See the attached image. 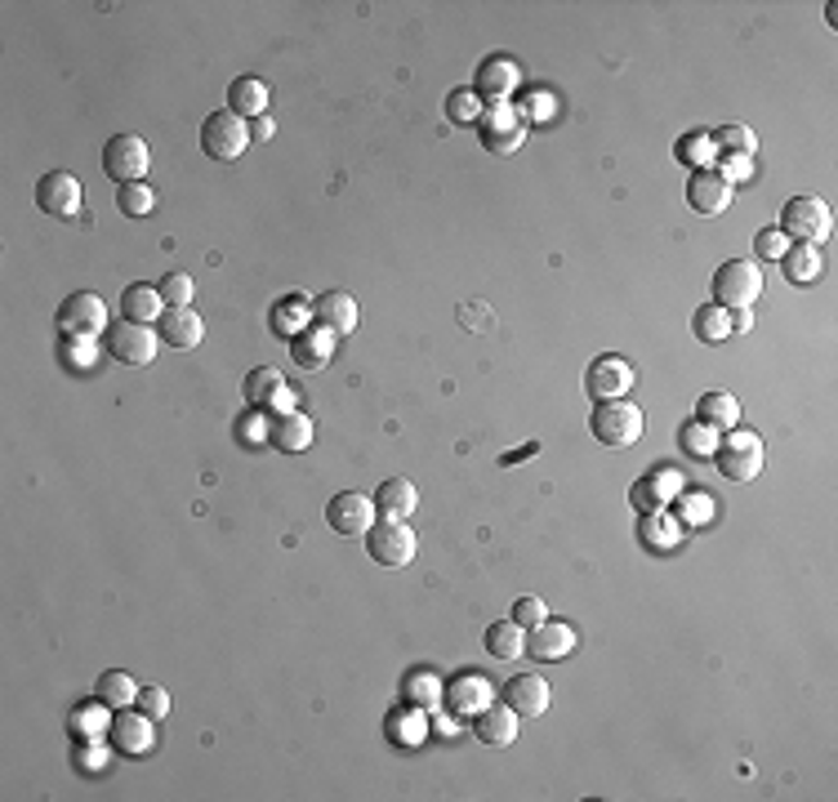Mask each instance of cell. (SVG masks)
<instances>
[{
    "label": "cell",
    "instance_id": "6da1fadb",
    "mask_svg": "<svg viewBox=\"0 0 838 802\" xmlns=\"http://www.w3.org/2000/svg\"><path fill=\"white\" fill-rule=\"evenodd\" d=\"M718 473L727 482H754L763 473V464H767V451H763V437L750 433V429H731L727 437H718Z\"/></svg>",
    "mask_w": 838,
    "mask_h": 802
},
{
    "label": "cell",
    "instance_id": "7a4b0ae2",
    "mask_svg": "<svg viewBox=\"0 0 838 802\" xmlns=\"http://www.w3.org/2000/svg\"><path fill=\"white\" fill-rule=\"evenodd\" d=\"M763 295V268L754 259H727L714 272V304L736 312V308H754Z\"/></svg>",
    "mask_w": 838,
    "mask_h": 802
},
{
    "label": "cell",
    "instance_id": "3957f363",
    "mask_svg": "<svg viewBox=\"0 0 838 802\" xmlns=\"http://www.w3.org/2000/svg\"><path fill=\"white\" fill-rule=\"evenodd\" d=\"M589 429L602 446H612V451H625V446H638L642 442V410L633 402H597L593 419H589Z\"/></svg>",
    "mask_w": 838,
    "mask_h": 802
},
{
    "label": "cell",
    "instance_id": "277c9868",
    "mask_svg": "<svg viewBox=\"0 0 838 802\" xmlns=\"http://www.w3.org/2000/svg\"><path fill=\"white\" fill-rule=\"evenodd\" d=\"M478 134H482V144L500 157H514L522 144H527V116L514 108V103H491L478 121Z\"/></svg>",
    "mask_w": 838,
    "mask_h": 802
},
{
    "label": "cell",
    "instance_id": "5b68a950",
    "mask_svg": "<svg viewBox=\"0 0 838 802\" xmlns=\"http://www.w3.org/2000/svg\"><path fill=\"white\" fill-rule=\"evenodd\" d=\"M780 232L785 237H799L803 246H816L834 232V214L821 197H794L780 210Z\"/></svg>",
    "mask_w": 838,
    "mask_h": 802
},
{
    "label": "cell",
    "instance_id": "8992f818",
    "mask_svg": "<svg viewBox=\"0 0 838 802\" xmlns=\"http://www.w3.org/2000/svg\"><path fill=\"white\" fill-rule=\"evenodd\" d=\"M108 353L112 361L121 366H152L157 361V348H161V335L152 325H138V321H116L108 325Z\"/></svg>",
    "mask_w": 838,
    "mask_h": 802
},
{
    "label": "cell",
    "instance_id": "52a82bcc",
    "mask_svg": "<svg viewBox=\"0 0 838 802\" xmlns=\"http://www.w3.org/2000/svg\"><path fill=\"white\" fill-rule=\"evenodd\" d=\"M148 165H152V157H148V144H144L138 134H116V138H108V148H103V170H108L121 187L144 183Z\"/></svg>",
    "mask_w": 838,
    "mask_h": 802
},
{
    "label": "cell",
    "instance_id": "ba28073f",
    "mask_svg": "<svg viewBox=\"0 0 838 802\" xmlns=\"http://www.w3.org/2000/svg\"><path fill=\"white\" fill-rule=\"evenodd\" d=\"M201 148H206V157H214V161H237V157L250 148V129H246L242 116L214 112V116H206V125H201Z\"/></svg>",
    "mask_w": 838,
    "mask_h": 802
},
{
    "label": "cell",
    "instance_id": "9c48e42d",
    "mask_svg": "<svg viewBox=\"0 0 838 802\" xmlns=\"http://www.w3.org/2000/svg\"><path fill=\"white\" fill-rule=\"evenodd\" d=\"M366 548H370V557H375L380 566H410L419 540H415V531H410L406 522H393V517H384L380 527L366 531Z\"/></svg>",
    "mask_w": 838,
    "mask_h": 802
},
{
    "label": "cell",
    "instance_id": "30bf717a",
    "mask_svg": "<svg viewBox=\"0 0 838 802\" xmlns=\"http://www.w3.org/2000/svg\"><path fill=\"white\" fill-rule=\"evenodd\" d=\"M242 393H246V402H250L255 410H268V415H291L295 402H299V397L286 388V380H282V370H276V366L250 370L246 384H242Z\"/></svg>",
    "mask_w": 838,
    "mask_h": 802
},
{
    "label": "cell",
    "instance_id": "8fae6325",
    "mask_svg": "<svg viewBox=\"0 0 838 802\" xmlns=\"http://www.w3.org/2000/svg\"><path fill=\"white\" fill-rule=\"evenodd\" d=\"M36 206L50 214V219H76L81 206H85V193H81V178L67 174V170H54L36 183Z\"/></svg>",
    "mask_w": 838,
    "mask_h": 802
},
{
    "label": "cell",
    "instance_id": "7c38bea8",
    "mask_svg": "<svg viewBox=\"0 0 838 802\" xmlns=\"http://www.w3.org/2000/svg\"><path fill=\"white\" fill-rule=\"evenodd\" d=\"M375 499H366L361 491H340L331 504H325V522H331L335 535H366L370 527H375Z\"/></svg>",
    "mask_w": 838,
    "mask_h": 802
},
{
    "label": "cell",
    "instance_id": "4fadbf2b",
    "mask_svg": "<svg viewBox=\"0 0 838 802\" xmlns=\"http://www.w3.org/2000/svg\"><path fill=\"white\" fill-rule=\"evenodd\" d=\"M584 388L593 402H625L633 393V366L625 357H597L584 370Z\"/></svg>",
    "mask_w": 838,
    "mask_h": 802
},
{
    "label": "cell",
    "instance_id": "5bb4252c",
    "mask_svg": "<svg viewBox=\"0 0 838 802\" xmlns=\"http://www.w3.org/2000/svg\"><path fill=\"white\" fill-rule=\"evenodd\" d=\"M59 330L63 335H89L95 340L99 330H108V304L99 295H89V291L67 295L63 308H59Z\"/></svg>",
    "mask_w": 838,
    "mask_h": 802
},
{
    "label": "cell",
    "instance_id": "9a60e30c",
    "mask_svg": "<svg viewBox=\"0 0 838 802\" xmlns=\"http://www.w3.org/2000/svg\"><path fill=\"white\" fill-rule=\"evenodd\" d=\"M678 495H682V473H678V468H651V473L638 478L633 491H629L633 508H642V513H661V508H669Z\"/></svg>",
    "mask_w": 838,
    "mask_h": 802
},
{
    "label": "cell",
    "instance_id": "2e32d148",
    "mask_svg": "<svg viewBox=\"0 0 838 802\" xmlns=\"http://www.w3.org/2000/svg\"><path fill=\"white\" fill-rule=\"evenodd\" d=\"M736 197V187L718 174V170H695L691 183H687V201L695 214H723Z\"/></svg>",
    "mask_w": 838,
    "mask_h": 802
},
{
    "label": "cell",
    "instance_id": "e0dca14e",
    "mask_svg": "<svg viewBox=\"0 0 838 802\" xmlns=\"http://www.w3.org/2000/svg\"><path fill=\"white\" fill-rule=\"evenodd\" d=\"M335 330H325V325H308V330H299V335L291 340V361L299 366V370H325L331 366V357H335Z\"/></svg>",
    "mask_w": 838,
    "mask_h": 802
},
{
    "label": "cell",
    "instance_id": "ac0fdd59",
    "mask_svg": "<svg viewBox=\"0 0 838 802\" xmlns=\"http://www.w3.org/2000/svg\"><path fill=\"white\" fill-rule=\"evenodd\" d=\"M549 700H553V691H549V682L535 678V674L514 678V682L504 687V704H508V710H514L518 718H544V714H549Z\"/></svg>",
    "mask_w": 838,
    "mask_h": 802
},
{
    "label": "cell",
    "instance_id": "d6986e66",
    "mask_svg": "<svg viewBox=\"0 0 838 802\" xmlns=\"http://www.w3.org/2000/svg\"><path fill=\"white\" fill-rule=\"evenodd\" d=\"M576 651V629L563 620H544L535 629H527V655L535 659H567Z\"/></svg>",
    "mask_w": 838,
    "mask_h": 802
},
{
    "label": "cell",
    "instance_id": "ffe728a7",
    "mask_svg": "<svg viewBox=\"0 0 838 802\" xmlns=\"http://www.w3.org/2000/svg\"><path fill=\"white\" fill-rule=\"evenodd\" d=\"M312 317H317V325L335 330V335H353L357 330V299L348 291H325V295L312 299Z\"/></svg>",
    "mask_w": 838,
    "mask_h": 802
},
{
    "label": "cell",
    "instance_id": "44dd1931",
    "mask_svg": "<svg viewBox=\"0 0 838 802\" xmlns=\"http://www.w3.org/2000/svg\"><path fill=\"white\" fill-rule=\"evenodd\" d=\"M522 85V72L514 59H486L478 67V99H491V103H508V94Z\"/></svg>",
    "mask_w": 838,
    "mask_h": 802
},
{
    "label": "cell",
    "instance_id": "7402d4cb",
    "mask_svg": "<svg viewBox=\"0 0 838 802\" xmlns=\"http://www.w3.org/2000/svg\"><path fill=\"white\" fill-rule=\"evenodd\" d=\"M161 330V340L170 348H197L206 340V321L193 312V308H165V317L157 321Z\"/></svg>",
    "mask_w": 838,
    "mask_h": 802
},
{
    "label": "cell",
    "instance_id": "603a6c76",
    "mask_svg": "<svg viewBox=\"0 0 838 802\" xmlns=\"http://www.w3.org/2000/svg\"><path fill=\"white\" fill-rule=\"evenodd\" d=\"M227 112L242 121H259L268 112V85L259 76H237L227 85Z\"/></svg>",
    "mask_w": 838,
    "mask_h": 802
},
{
    "label": "cell",
    "instance_id": "cb8c5ba5",
    "mask_svg": "<svg viewBox=\"0 0 838 802\" xmlns=\"http://www.w3.org/2000/svg\"><path fill=\"white\" fill-rule=\"evenodd\" d=\"M268 442H272L276 451H286V455L308 451V446H312V419L299 415V410L276 415V419H272V429H268Z\"/></svg>",
    "mask_w": 838,
    "mask_h": 802
},
{
    "label": "cell",
    "instance_id": "d4e9b609",
    "mask_svg": "<svg viewBox=\"0 0 838 802\" xmlns=\"http://www.w3.org/2000/svg\"><path fill=\"white\" fill-rule=\"evenodd\" d=\"M478 740H486V744H495V749H504V744H514L518 740V714L508 710V704H486V710L478 714Z\"/></svg>",
    "mask_w": 838,
    "mask_h": 802
},
{
    "label": "cell",
    "instance_id": "484cf974",
    "mask_svg": "<svg viewBox=\"0 0 838 802\" xmlns=\"http://www.w3.org/2000/svg\"><path fill=\"white\" fill-rule=\"evenodd\" d=\"M121 317L125 321H138V325H157L165 317V299L157 286H130L121 295Z\"/></svg>",
    "mask_w": 838,
    "mask_h": 802
},
{
    "label": "cell",
    "instance_id": "4316f807",
    "mask_svg": "<svg viewBox=\"0 0 838 802\" xmlns=\"http://www.w3.org/2000/svg\"><path fill=\"white\" fill-rule=\"evenodd\" d=\"M638 535H642V544H646V548L669 553V548H678V540H682V522H678V517H674L669 508H661V513H642Z\"/></svg>",
    "mask_w": 838,
    "mask_h": 802
},
{
    "label": "cell",
    "instance_id": "83f0119b",
    "mask_svg": "<svg viewBox=\"0 0 838 802\" xmlns=\"http://www.w3.org/2000/svg\"><path fill=\"white\" fill-rule=\"evenodd\" d=\"M695 419L714 433H731V429H740V402L731 393H705L701 406H695Z\"/></svg>",
    "mask_w": 838,
    "mask_h": 802
},
{
    "label": "cell",
    "instance_id": "f1b7e54d",
    "mask_svg": "<svg viewBox=\"0 0 838 802\" xmlns=\"http://www.w3.org/2000/svg\"><path fill=\"white\" fill-rule=\"evenodd\" d=\"M268 321H272L276 335H291V340H295L299 330L312 325V299H308V295H286L282 304H272Z\"/></svg>",
    "mask_w": 838,
    "mask_h": 802
},
{
    "label": "cell",
    "instance_id": "f546056e",
    "mask_svg": "<svg viewBox=\"0 0 838 802\" xmlns=\"http://www.w3.org/2000/svg\"><path fill=\"white\" fill-rule=\"evenodd\" d=\"M375 508H380L384 517H393V522H406V517L419 508V491H415V482H406V478H389V482L380 486V495H375Z\"/></svg>",
    "mask_w": 838,
    "mask_h": 802
},
{
    "label": "cell",
    "instance_id": "4dcf8cb0",
    "mask_svg": "<svg viewBox=\"0 0 838 802\" xmlns=\"http://www.w3.org/2000/svg\"><path fill=\"white\" fill-rule=\"evenodd\" d=\"M674 157H678L682 165H691V174H695V170H714V161H718L714 134H705V129H687V134L678 138Z\"/></svg>",
    "mask_w": 838,
    "mask_h": 802
},
{
    "label": "cell",
    "instance_id": "1f68e13d",
    "mask_svg": "<svg viewBox=\"0 0 838 802\" xmlns=\"http://www.w3.org/2000/svg\"><path fill=\"white\" fill-rule=\"evenodd\" d=\"M780 268H785V281H794V286H812L825 263H821L816 246H789L785 259H780Z\"/></svg>",
    "mask_w": 838,
    "mask_h": 802
},
{
    "label": "cell",
    "instance_id": "d6a6232c",
    "mask_svg": "<svg viewBox=\"0 0 838 802\" xmlns=\"http://www.w3.org/2000/svg\"><path fill=\"white\" fill-rule=\"evenodd\" d=\"M486 651H491L495 659H518V655L527 651V629L514 625V620L491 625V629H486Z\"/></svg>",
    "mask_w": 838,
    "mask_h": 802
},
{
    "label": "cell",
    "instance_id": "836d02e7",
    "mask_svg": "<svg viewBox=\"0 0 838 802\" xmlns=\"http://www.w3.org/2000/svg\"><path fill=\"white\" fill-rule=\"evenodd\" d=\"M451 704H455V714H482L486 704H491V682H482L478 674H469V678H459L455 687H451Z\"/></svg>",
    "mask_w": 838,
    "mask_h": 802
},
{
    "label": "cell",
    "instance_id": "e575fe53",
    "mask_svg": "<svg viewBox=\"0 0 838 802\" xmlns=\"http://www.w3.org/2000/svg\"><path fill=\"white\" fill-rule=\"evenodd\" d=\"M112 736H116V744H121V753H148L152 749V718L144 714V718H116L112 723Z\"/></svg>",
    "mask_w": 838,
    "mask_h": 802
},
{
    "label": "cell",
    "instance_id": "d590c367",
    "mask_svg": "<svg viewBox=\"0 0 838 802\" xmlns=\"http://www.w3.org/2000/svg\"><path fill=\"white\" fill-rule=\"evenodd\" d=\"M714 148L727 152V157L754 161V152H759V134H754L750 125H723V129L714 134Z\"/></svg>",
    "mask_w": 838,
    "mask_h": 802
},
{
    "label": "cell",
    "instance_id": "8d00e7d4",
    "mask_svg": "<svg viewBox=\"0 0 838 802\" xmlns=\"http://www.w3.org/2000/svg\"><path fill=\"white\" fill-rule=\"evenodd\" d=\"M695 335H701L705 344H723L727 335H731V312L727 308H718V304H710V308H701L695 312Z\"/></svg>",
    "mask_w": 838,
    "mask_h": 802
},
{
    "label": "cell",
    "instance_id": "74e56055",
    "mask_svg": "<svg viewBox=\"0 0 838 802\" xmlns=\"http://www.w3.org/2000/svg\"><path fill=\"white\" fill-rule=\"evenodd\" d=\"M678 442H682V451H687L691 459H714V451H718V433H714V429H705L701 419H691L687 429L678 433Z\"/></svg>",
    "mask_w": 838,
    "mask_h": 802
},
{
    "label": "cell",
    "instance_id": "f35d334b",
    "mask_svg": "<svg viewBox=\"0 0 838 802\" xmlns=\"http://www.w3.org/2000/svg\"><path fill=\"white\" fill-rule=\"evenodd\" d=\"M95 695L108 704V710H125V704H134V700H138V691H134V678H130V674H103Z\"/></svg>",
    "mask_w": 838,
    "mask_h": 802
},
{
    "label": "cell",
    "instance_id": "ab89813d",
    "mask_svg": "<svg viewBox=\"0 0 838 802\" xmlns=\"http://www.w3.org/2000/svg\"><path fill=\"white\" fill-rule=\"evenodd\" d=\"M157 291H161L165 308H193V291H197V286H193L188 272H165Z\"/></svg>",
    "mask_w": 838,
    "mask_h": 802
},
{
    "label": "cell",
    "instance_id": "60d3db41",
    "mask_svg": "<svg viewBox=\"0 0 838 802\" xmlns=\"http://www.w3.org/2000/svg\"><path fill=\"white\" fill-rule=\"evenodd\" d=\"M116 206H121L125 219H138V214H152L157 197H152L148 183H130V187H121V193H116Z\"/></svg>",
    "mask_w": 838,
    "mask_h": 802
},
{
    "label": "cell",
    "instance_id": "b9f144b4",
    "mask_svg": "<svg viewBox=\"0 0 838 802\" xmlns=\"http://www.w3.org/2000/svg\"><path fill=\"white\" fill-rule=\"evenodd\" d=\"M482 99H478V89H455L451 99H446V116L451 121H482Z\"/></svg>",
    "mask_w": 838,
    "mask_h": 802
},
{
    "label": "cell",
    "instance_id": "7bdbcfd3",
    "mask_svg": "<svg viewBox=\"0 0 838 802\" xmlns=\"http://www.w3.org/2000/svg\"><path fill=\"white\" fill-rule=\"evenodd\" d=\"M682 517H678V522H687V527H705L710 522V517H714V495H701V491H691V495H682Z\"/></svg>",
    "mask_w": 838,
    "mask_h": 802
},
{
    "label": "cell",
    "instance_id": "ee69618b",
    "mask_svg": "<svg viewBox=\"0 0 838 802\" xmlns=\"http://www.w3.org/2000/svg\"><path fill=\"white\" fill-rule=\"evenodd\" d=\"M785 250H789V237H785L780 227H763L759 237H754V255H759V259H772V263H776V259H785Z\"/></svg>",
    "mask_w": 838,
    "mask_h": 802
},
{
    "label": "cell",
    "instance_id": "f6af8a7d",
    "mask_svg": "<svg viewBox=\"0 0 838 802\" xmlns=\"http://www.w3.org/2000/svg\"><path fill=\"white\" fill-rule=\"evenodd\" d=\"M76 736H103L112 723H108V714H103V700H99V710L95 704H85V710H76Z\"/></svg>",
    "mask_w": 838,
    "mask_h": 802
},
{
    "label": "cell",
    "instance_id": "bcb514c9",
    "mask_svg": "<svg viewBox=\"0 0 838 802\" xmlns=\"http://www.w3.org/2000/svg\"><path fill=\"white\" fill-rule=\"evenodd\" d=\"M63 361H72L76 370H89V366H95V340H89V335H67Z\"/></svg>",
    "mask_w": 838,
    "mask_h": 802
},
{
    "label": "cell",
    "instance_id": "7dc6e473",
    "mask_svg": "<svg viewBox=\"0 0 838 802\" xmlns=\"http://www.w3.org/2000/svg\"><path fill=\"white\" fill-rule=\"evenodd\" d=\"M544 620H549V606H544L540 597H518V602H514V625L535 629V625H544Z\"/></svg>",
    "mask_w": 838,
    "mask_h": 802
},
{
    "label": "cell",
    "instance_id": "c3c4849f",
    "mask_svg": "<svg viewBox=\"0 0 838 802\" xmlns=\"http://www.w3.org/2000/svg\"><path fill=\"white\" fill-rule=\"evenodd\" d=\"M138 710H144L152 723H161V718H170V695L161 687H144L138 691Z\"/></svg>",
    "mask_w": 838,
    "mask_h": 802
},
{
    "label": "cell",
    "instance_id": "681fc988",
    "mask_svg": "<svg viewBox=\"0 0 838 802\" xmlns=\"http://www.w3.org/2000/svg\"><path fill=\"white\" fill-rule=\"evenodd\" d=\"M459 321H464V330H473V335H486V330L495 325V312L482 308V304H464V308H459Z\"/></svg>",
    "mask_w": 838,
    "mask_h": 802
},
{
    "label": "cell",
    "instance_id": "f907efd6",
    "mask_svg": "<svg viewBox=\"0 0 838 802\" xmlns=\"http://www.w3.org/2000/svg\"><path fill=\"white\" fill-rule=\"evenodd\" d=\"M750 170H754V161H744V157H727V165H723L718 174H723V178L736 187V178H750Z\"/></svg>",
    "mask_w": 838,
    "mask_h": 802
},
{
    "label": "cell",
    "instance_id": "816d5d0a",
    "mask_svg": "<svg viewBox=\"0 0 838 802\" xmlns=\"http://www.w3.org/2000/svg\"><path fill=\"white\" fill-rule=\"evenodd\" d=\"M103 763H108V749H103V744H85V749H81V767H85V772H95V767H103Z\"/></svg>",
    "mask_w": 838,
    "mask_h": 802
},
{
    "label": "cell",
    "instance_id": "f5cc1de1",
    "mask_svg": "<svg viewBox=\"0 0 838 802\" xmlns=\"http://www.w3.org/2000/svg\"><path fill=\"white\" fill-rule=\"evenodd\" d=\"M250 138H272V121H268V116H259V121H255V129H250Z\"/></svg>",
    "mask_w": 838,
    "mask_h": 802
}]
</instances>
